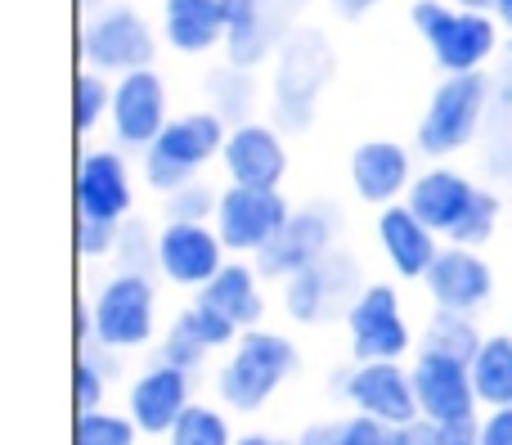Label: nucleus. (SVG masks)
Here are the masks:
<instances>
[{"label": "nucleus", "instance_id": "12", "mask_svg": "<svg viewBox=\"0 0 512 445\" xmlns=\"http://www.w3.org/2000/svg\"><path fill=\"white\" fill-rule=\"evenodd\" d=\"M346 329H351L355 360H400L409 351V324L400 315L396 288L387 284H373L355 297Z\"/></svg>", "mask_w": 512, "mask_h": 445}, {"label": "nucleus", "instance_id": "46", "mask_svg": "<svg viewBox=\"0 0 512 445\" xmlns=\"http://www.w3.org/2000/svg\"><path fill=\"white\" fill-rule=\"evenodd\" d=\"M463 9H477V14H495V0H459Z\"/></svg>", "mask_w": 512, "mask_h": 445}, {"label": "nucleus", "instance_id": "41", "mask_svg": "<svg viewBox=\"0 0 512 445\" xmlns=\"http://www.w3.org/2000/svg\"><path fill=\"white\" fill-rule=\"evenodd\" d=\"M104 383L108 378L99 374L90 360H81L77 365V410H99V401H104Z\"/></svg>", "mask_w": 512, "mask_h": 445}, {"label": "nucleus", "instance_id": "13", "mask_svg": "<svg viewBox=\"0 0 512 445\" xmlns=\"http://www.w3.org/2000/svg\"><path fill=\"white\" fill-rule=\"evenodd\" d=\"M167 126V90H162L158 72L135 68L122 72L113 90V131L126 149H149Z\"/></svg>", "mask_w": 512, "mask_h": 445}, {"label": "nucleus", "instance_id": "31", "mask_svg": "<svg viewBox=\"0 0 512 445\" xmlns=\"http://www.w3.org/2000/svg\"><path fill=\"white\" fill-rule=\"evenodd\" d=\"M171 445H234L230 423L207 405H185V414L176 419V428L167 432Z\"/></svg>", "mask_w": 512, "mask_h": 445}, {"label": "nucleus", "instance_id": "14", "mask_svg": "<svg viewBox=\"0 0 512 445\" xmlns=\"http://www.w3.org/2000/svg\"><path fill=\"white\" fill-rule=\"evenodd\" d=\"M346 401H355V410L364 414H378L382 423L418 419L414 374H405L400 360H360L346 374Z\"/></svg>", "mask_w": 512, "mask_h": 445}, {"label": "nucleus", "instance_id": "5", "mask_svg": "<svg viewBox=\"0 0 512 445\" xmlns=\"http://www.w3.org/2000/svg\"><path fill=\"white\" fill-rule=\"evenodd\" d=\"M414 374V392H418V414L432 423H441L450 437H463V432H477V383H472V365L454 356H441V351H423L418 365L409 369Z\"/></svg>", "mask_w": 512, "mask_h": 445}, {"label": "nucleus", "instance_id": "21", "mask_svg": "<svg viewBox=\"0 0 512 445\" xmlns=\"http://www.w3.org/2000/svg\"><path fill=\"white\" fill-rule=\"evenodd\" d=\"M378 239H382V252L387 261L396 266V275L405 279H423L427 266L436 261V230L414 212V207H387L378 216Z\"/></svg>", "mask_w": 512, "mask_h": 445}, {"label": "nucleus", "instance_id": "49", "mask_svg": "<svg viewBox=\"0 0 512 445\" xmlns=\"http://www.w3.org/2000/svg\"><path fill=\"white\" fill-rule=\"evenodd\" d=\"M450 445H481L477 432H463V437H450Z\"/></svg>", "mask_w": 512, "mask_h": 445}, {"label": "nucleus", "instance_id": "8", "mask_svg": "<svg viewBox=\"0 0 512 445\" xmlns=\"http://www.w3.org/2000/svg\"><path fill=\"white\" fill-rule=\"evenodd\" d=\"M337 225H342V216H337L333 203H310V207H301V212H292L288 221H283V230L256 252V275L292 279L297 270H306L310 261L333 252Z\"/></svg>", "mask_w": 512, "mask_h": 445}, {"label": "nucleus", "instance_id": "16", "mask_svg": "<svg viewBox=\"0 0 512 445\" xmlns=\"http://www.w3.org/2000/svg\"><path fill=\"white\" fill-rule=\"evenodd\" d=\"M427 288H432L436 306L445 311H481L490 302V288H495V275L490 266L463 243H450V248L436 252V261L427 266Z\"/></svg>", "mask_w": 512, "mask_h": 445}, {"label": "nucleus", "instance_id": "6", "mask_svg": "<svg viewBox=\"0 0 512 445\" xmlns=\"http://www.w3.org/2000/svg\"><path fill=\"white\" fill-rule=\"evenodd\" d=\"M414 27L427 45H432L436 63L445 72H477L481 63L495 54V23L490 14L477 9H445L436 0H418L414 5Z\"/></svg>", "mask_w": 512, "mask_h": 445}, {"label": "nucleus", "instance_id": "44", "mask_svg": "<svg viewBox=\"0 0 512 445\" xmlns=\"http://www.w3.org/2000/svg\"><path fill=\"white\" fill-rule=\"evenodd\" d=\"M221 9H225V32H230V27L248 23V14L256 9V0H221Z\"/></svg>", "mask_w": 512, "mask_h": 445}, {"label": "nucleus", "instance_id": "10", "mask_svg": "<svg viewBox=\"0 0 512 445\" xmlns=\"http://www.w3.org/2000/svg\"><path fill=\"white\" fill-rule=\"evenodd\" d=\"M95 338L108 347H140L153 333V284L149 275H126L117 270L108 284H99L95 302Z\"/></svg>", "mask_w": 512, "mask_h": 445}, {"label": "nucleus", "instance_id": "2", "mask_svg": "<svg viewBox=\"0 0 512 445\" xmlns=\"http://www.w3.org/2000/svg\"><path fill=\"white\" fill-rule=\"evenodd\" d=\"M490 86L477 72H450L441 90L432 95L423 122H418V149L432 153V158H445V153H459L486 131V113H490Z\"/></svg>", "mask_w": 512, "mask_h": 445}, {"label": "nucleus", "instance_id": "7", "mask_svg": "<svg viewBox=\"0 0 512 445\" xmlns=\"http://www.w3.org/2000/svg\"><path fill=\"white\" fill-rule=\"evenodd\" d=\"M355 297H360V266L337 248L297 270L283 288V306L297 324H328L337 315H351Z\"/></svg>", "mask_w": 512, "mask_h": 445}, {"label": "nucleus", "instance_id": "20", "mask_svg": "<svg viewBox=\"0 0 512 445\" xmlns=\"http://www.w3.org/2000/svg\"><path fill=\"white\" fill-rule=\"evenodd\" d=\"M77 212L99 216V221H122L131 212V180L126 162L108 149H95L77 167Z\"/></svg>", "mask_w": 512, "mask_h": 445}, {"label": "nucleus", "instance_id": "11", "mask_svg": "<svg viewBox=\"0 0 512 445\" xmlns=\"http://www.w3.org/2000/svg\"><path fill=\"white\" fill-rule=\"evenodd\" d=\"M288 203L279 189H256V185H230L216 207V234L225 239L230 252H261L288 221Z\"/></svg>", "mask_w": 512, "mask_h": 445}, {"label": "nucleus", "instance_id": "9", "mask_svg": "<svg viewBox=\"0 0 512 445\" xmlns=\"http://www.w3.org/2000/svg\"><path fill=\"white\" fill-rule=\"evenodd\" d=\"M81 54L95 72H135L153 63V32L135 9L108 5L81 32Z\"/></svg>", "mask_w": 512, "mask_h": 445}, {"label": "nucleus", "instance_id": "47", "mask_svg": "<svg viewBox=\"0 0 512 445\" xmlns=\"http://www.w3.org/2000/svg\"><path fill=\"white\" fill-rule=\"evenodd\" d=\"M495 14L504 27H512V0H495Z\"/></svg>", "mask_w": 512, "mask_h": 445}, {"label": "nucleus", "instance_id": "29", "mask_svg": "<svg viewBox=\"0 0 512 445\" xmlns=\"http://www.w3.org/2000/svg\"><path fill=\"white\" fill-rule=\"evenodd\" d=\"M207 95H212V113H221L225 122H248L252 117V104H256V86H252V72L230 63V68L212 72L207 77Z\"/></svg>", "mask_w": 512, "mask_h": 445}, {"label": "nucleus", "instance_id": "40", "mask_svg": "<svg viewBox=\"0 0 512 445\" xmlns=\"http://www.w3.org/2000/svg\"><path fill=\"white\" fill-rule=\"evenodd\" d=\"M346 445H391V423L360 410V419L346 423Z\"/></svg>", "mask_w": 512, "mask_h": 445}, {"label": "nucleus", "instance_id": "4", "mask_svg": "<svg viewBox=\"0 0 512 445\" xmlns=\"http://www.w3.org/2000/svg\"><path fill=\"white\" fill-rule=\"evenodd\" d=\"M225 117L221 113H189L180 122H167L162 135L144 149V176L153 189H180L198 176L207 158L225 149Z\"/></svg>", "mask_w": 512, "mask_h": 445}, {"label": "nucleus", "instance_id": "37", "mask_svg": "<svg viewBox=\"0 0 512 445\" xmlns=\"http://www.w3.org/2000/svg\"><path fill=\"white\" fill-rule=\"evenodd\" d=\"M180 324H185V329H194L198 338L207 342V347H225V342H234L239 338V324L234 320H225L221 311H212V306H189L185 315H180Z\"/></svg>", "mask_w": 512, "mask_h": 445}, {"label": "nucleus", "instance_id": "27", "mask_svg": "<svg viewBox=\"0 0 512 445\" xmlns=\"http://www.w3.org/2000/svg\"><path fill=\"white\" fill-rule=\"evenodd\" d=\"M472 383H477L481 405L499 410L512 405V338H486L472 360Z\"/></svg>", "mask_w": 512, "mask_h": 445}, {"label": "nucleus", "instance_id": "17", "mask_svg": "<svg viewBox=\"0 0 512 445\" xmlns=\"http://www.w3.org/2000/svg\"><path fill=\"white\" fill-rule=\"evenodd\" d=\"M225 171H230L234 185H256V189H274L288 171V158H283V144L270 126L256 122H239L230 135H225Z\"/></svg>", "mask_w": 512, "mask_h": 445}, {"label": "nucleus", "instance_id": "22", "mask_svg": "<svg viewBox=\"0 0 512 445\" xmlns=\"http://www.w3.org/2000/svg\"><path fill=\"white\" fill-rule=\"evenodd\" d=\"M472 198H477V189H472L459 171H445V167L427 171V176H418L414 185H409V207H414L436 234H450L454 225L463 221V212L472 207Z\"/></svg>", "mask_w": 512, "mask_h": 445}, {"label": "nucleus", "instance_id": "26", "mask_svg": "<svg viewBox=\"0 0 512 445\" xmlns=\"http://www.w3.org/2000/svg\"><path fill=\"white\" fill-rule=\"evenodd\" d=\"M486 171L495 180L512 176V45L504 50V68H499L495 95H490V113H486Z\"/></svg>", "mask_w": 512, "mask_h": 445}, {"label": "nucleus", "instance_id": "45", "mask_svg": "<svg viewBox=\"0 0 512 445\" xmlns=\"http://www.w3.org/2000/svg\"><path fill=\"white\" fill-rule=\"evenodd\" d=\"M333 5H337V9H342V14H346V18H360V14H369V9H373V5H378V0H333Z\"/></svg>", "mask_w": 512, "mask_h": 445}, {"label": "nucleus", "instance_id": "18", "mask_svg": "<svg viewBox=\"0 0 512 445\" xmlns=\"http://www.w3.org/2000/svg\"><path fill=\"white\" fill-rule=\"evenodd\" d=\"M306 9V0H256V9L248 14V23L230 27L225 45H230V63L239 68H256L261 59H270L292 32H297V14Z\"/></svg>", "mask_w": 512, "mask_h": 445}, {"label": "nucleus", "instance_id": "34", "mask_svg": "<svg viewBox=\"0 0 512 445\" xmlns=\"http://www.w3.org/2000/svg\"><path fill=\"white\" fill-rule=\"evenodd\" d=\"M207 351L212 347H207L194 329H185V324L176 320L167 329V338H162V365H176V369H189V374H194V369L207 360Z\"/></svg>", "mask_w": 512, "mask_h": 445}, {"label": "nucleus", "instance_id": "42", "mask_svg": "<svg viewBox=\"0 0 512 445\" xmlns=\"http://www.w3.org/2000/svg\"><path fill=\"white\" fill-rule=\"evenodd\" d=\"M477 441L481 445H512V405H499V410H490L486 419H481Z\"/></svg>", "mask_w": 512, "mask_h": 445}, {"label": "nucleus", "instance_id": "38", "mask_svg": "<svg viewBox=\"0 0 512 445\" xmlns=\"http://www.w3.org/2000/svg\"><path fill=\"white\" fill-rule=\"evenodd\" d=\"M117 230L122 221H99V216H81L77 225V248L81 257H108L117 248Z\"/></svg>", "mask_w": 512, "mask_h": 445}, {"label": "nucleus", "instance_id": "3", "mask_svg": "<svg viewBox=\"0 0 512 445\" xmlns=\"http://www.w3.org/2000/svg\"><path fill=\"white\" fill-rule=\"evenodd\" d=\"M288 374H297V351H292V342H283L279 333L248 329L239 338V347H234L230 365L216 378V387H221V401L230 405V410L252 414L279 392V383Z\"/></svg>", "mask_w": 512, "mask_h": 445}, {"label": "nucleus", "instance_id": "19", "mask_svg": "<svg viewBox=\"0 0 512 445\" xmlns=\"http://www.w3.org/2000/svg\"><path fill=\"white\" fill-rule=\"evenodd\" d=\"M189 405V369L176 365H153L149 374H140L131 383V419L140 432H171L176 419L185 414Z\"/></svg>", "mask_w": 512, "mask_h": 445}, {"label": "nucleus", "instance_id": "33", "mask_svg": "<svg viewBox=\"0 0 512 445\" xmlns=\"http://www.w3.org/2000/svg\"><path fill=\"white\" fill-rule=\"evenodd\" d=\"M495 221H499V198L477 189V198H472V207L463 212V221L450 230V239L463 243V248H481V243L495 234Z\"/></svg>", "mask_w": 512, "mask_h": 445}, {"label": "nucleus", "instance_id": "39", "mask_svg": "<svg viewBox=\"0 0 512 445\" xmlns=\"http://www.w3.org/2000/svg\"><path fill=\"white\" fill-rule=\"evenodd\" d=\"M391 445H450V432L418 414L409 423H391Z\"/></svg>", "mask_w": 512, "mask_h": 445}, {"label": "nucleus", "instance_id": "43", "mask_svg": "<svg viewBox=\"0 0 512 445\" xmlns=\"http://www.w3.org/2000/svg\"><path fill=\"white\" fill-rule=\"evenodd\" d=\"M297 445H346V423H315L301 432Z\"/></svg>", "mask_w": 512, "mask_h": 445}, {"label": "nucleus", "instance_id": "35", "mask_svg": "<svg viewBox=\"0 0 512 445\" xmlns=\"http://www.w3.org/2000/svg\"><path fill=\"white\" fill-rule=\"evenodd\" d=\"M216 207H221V198H216L207 185L189 180V185L171 189V198H167V221H207Z\"/></svg>", "mask_w": 512, "mask_h": 445}, {"label": "nucleus", "instance_id": "36", "mask_svg": "<svg viewBox=\"0 0 512 445\" xmlns=\"http://www.w3.org/2000/svg\"><path fill=\"white\" fill-rule=\"evenodd\" d=\"M104 108H113V95H108V81L99 77L95 68L81 72V81H77V126H81V135L95 131V122L104 117Z\"/></svg>", "mask_w": 512, "mask_h": 445}, {"label": "nucleus", "instance_id": "24", "mask_svg": "<svg viewBox=\"0 0 512 445\" xmlns=\"http://www.w3.org/2000/svg\"><path fill=\"white\" fill-rule=\"evenodd\" d=\"M162 27H167V41L176 50L203 54L225 36V9L221 0H167L162 5Z\"/></svg>", "mask_w": 512, "mask_h": 445}, {"label": "nucleus", "instance_id": "15", "mask_svg": "<svg viewBox=\"0 0 512 445\" xmlns=\"http://www.w3.org/2000/svg\"><path fill=\"white\" fill-rule=\"evenodd\" d=\"M158 266L171 284L203 288L225 266V239L203 221H167V230L158 234Z\"/></svg>", "mask_w": 512, "mask_h": 445}, {"label": "nucleus", "instance_id": "1", "mask_svg": "<svg viewBox=\"0 0 512 445\" xmlns=\"http://www.w3.org/2000/svg\"><path fill=\"white\" fill-rule=\"evenodd\" d=\"M333 77V45L315 27H297L279 45V68H274V122L288 135L306 131L315 117L319 90Z\"/></svg>", "mask_w": 512, "mask_h": 445}, {"label": "nucleus", "instance_id": "30", "mask_svg": "<svg viewBox=\"0 0 512 445\" xmlns=\"http://www.w3.org/2000/svg\"><path fill=\"white\" fill-rule=\"evenodd\" d=\"M117 270H126V275H153L158 266V234H149V225L144 221H122V230H117Z\"/></svg>", "mask_w": 512, "mask_h": 445}, {"label": "nucleus", "instance_id": "23", "mask_svg": "<svg viewBox=\"0 0 512 445\" xmlns=\"http://www.w3.org/2000/svg\"><path fill=\"white\" fill-rule=\"evenodd\" d=\"M351 180L364 203H391L400 189L414 185V180H409V153L391 140L360 144L351 158Z\"/></svg>", "mask_w": 512, "mask_h": 445}, {"label": "nucleus", "instance_id": "32", "mask_svg": "<svg viewBox=\"0 0 512 445\" xmlns=\"http://www.w3.org/2000/svg\"><path fill=\"white\" fill-rule=\"evenodd\" d=\"M135 419H117L108 410H81L77 445H135Z\"/></svg>", "mask_w": 512, "mask_h": 445}, {"label": "nucleus", "instance_id": "50", "mask_svg": "<svg viewBox=\"0 0 512 445\" xmlns=\"http://www.w3.org/2000/svg\"><path fill=\"white\" fill-rule=\"evenodd\" d=\"M86 5H99V0H86Z\"/></svg>", "mask_w": 512, "mask_h": 445}, {"label": "nucleus", "instance_id": "48", "mask_svg": "<svg viewBox=\"0 0 512 445\" xmlns=\"http://www.w3.org/2000/svg\"><path fill=\"white\" fill-rule=\"evenodd\" d=\"M234 445H288V441H274V437H239Z\"/></svg>", "mask_w": 512, "mask_h": 445}, {"label": "nucleus", "instance_id": "25", "mask_svg": "<svg viewBox=\"0 0 512 445\" xmlns=\"http://www.w3.org/2000/svg\"><path fill=\"white\" fill-rule=\"evenodd\" d=\"M198 302L221 311L225 320H234L239 329H252L261 320V288L248 266H221L203 288H198Z\"/></svg>", "mask_w": 512, "mask_h": 445}, {"label": "nucleus", "instance_id": "28", "mask_svg": "<svg viewBox=\"0 0 512 445\" xmlns=\"http://www.w3.org/2000/svg\"><path fill=\"white\" fill-rule=\"evenodd\" d=\"M481 333H477V324H472V315L468 311H436L432 315V324H427V351H441V356H454V360H463V365H472L477 360V351H481Z\"/></svg>", "mask_w": 512, "mask_h": 445}]
</instances>
